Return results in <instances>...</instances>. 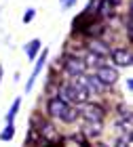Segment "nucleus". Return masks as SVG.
<instances>
[{"label": "nucleus", "mask_w": 133, "mask_h": 147, "mask_svg": "<svg viewBox=\"0 0 133 147\" xmlns=\"http://www.w3.org/2000/svg\"><path fill=\"white\" fill-rule=\"evenodd\" d=\"M46 113H49L53 120H59V122H63V124H74L76 120H78L76 105L65 103L59 97L49 99V103H46Z\"/></svg>", "instance_id": "nucleus-1"}, {"label": "nucleus", "mask_w": 133, "mask_h": 147, "mask_svg": "<svg viewBox=\"0 0 133 147\" xmlns=\"http://www.w3.org/2000/svg\"><path fill=\"white\" fill-rule=\"evenodd\" d=\"M76 111H78V118H83V120H95V122H104V118H106V109L102 107V105L93 103V101L76 103Z\"/></svg>", "instance_id": "nucleus-2"}, {"label": "nucleus", "mask_w": 133, "mask_h": 147, "mask_svg": "<svg viewBox=\"0 0 133 147\" xmlns=\"http://www.w3.org/2000/svg\"><path fill=\"white\" fill-rule=\"evenodd\" d=\"M74 82L80 86V88L87 90L91 97H93V95H102V92L108 90V88H106V86H104V84L95 78V74H83V76L74 78Z\"/></svg>", "instance_id": "nucleus-3"}, {"label": "nucleus", "mask_w": 133, "mask_h": 147, "mask_svg": "<svg viewBox=\"0 0 133 147\" xmlns=\"http://www.w3.org/2000/svg\"><path fill=\"white\" fill-rule=\"evenodd\" d=\"M85 71H87V69H85V63H83V59L78 55H68L63 59V74L70 76L72 80L78 78V76H83Z\"/></svg>", "instance_id": "nucleus-4"}, {"label": "nucleus", "mask_w": 133, "mask_h": 147, "mask_svg": "<svg viewBox=\"0 0 133 147\" xmlns=\"http://www.w3.org/2000/svg\"><path fill=\"white\" fill-rule=\"evenodd\" d=\"M95 78L106 86V88H112V86L118 82V69L106 63V65H102L99 69H95Z\"/></svg>", "instance_id": "nucleus-5"}, {"label": "nucleus", "mask_w": 133, "mask_h": 147, "mask_svg": "<svg viewBox=\"0 0 133 147\" xmlns=\"http://www.w3.org/2000/svg\"><path fill=\"white\" fill-rule=\"evenodd\" d=\"M112 59V63H114V67H129L131 65V51L129 49H123V46H118V49H112L110 51V55Z\"/></svg>", "instance_id": "nucleus-6"}, {"label": "nucleus", "mask_w": 133, "mask_h": 147, "mask_svg": "<svg viewBox=\"0 0 133 147\" xmlns=\"http://www.w3.org/2000/svg\"><path fill=\"white\" fill-rule=\"evenodd\" d=\"M46 59H49V51H40V55H38V61H36V65H34V69H32V76H30V80H28V84H25V90H32V86H34V82L38 80V76L42 74V69H44V63H46Z\"/></svg>", "instance_id": "nucleus-7"}, {"label": "nucleus", "mask_w": 133, "mask_h": 147, "mask_svg": "<svg viewBox=\"0 0 133 147\" xmlns=\"http://www.w3.org/2000/svg\"><path fill=\"white\" fill-rule=\"evenodd\" d=\"M87 51L108 59V55H110L112 49L108 46V42H106V40H102V38H89V40H87Z\"/></svg>", "instance_id": "nucleus-8"}, {"label": "nucleus", "mask_w": 133, "mask_h": 147, "mask_svg": "<svg viewBox=\"0 0 133 147\" xmlns=\"http://www.w3.org/2000/svg\"><path fill=\"white\" fill-rule=\"evenodd\" d=\"M104 132V122H95V120H85L83 122V137L85 139H95Z\"/></svg>", "instance_id": "nucleus-9"}, {"label": "nucleus", "mask_w": 133, "mask_h": 147, "mask_svg": "<svg viewBox=\"0 0 133 147\" xmlns=\"http://www.w3.org/2000/svg\"><path fill=\"white\" fill-rule=\"evenodd\" d=\"M80 59H83V63H85V69H99L102 65L108 63V59H106V57H99V55H95V53H89V51L85 53Z\"/></svg>", "instance_id": "nucleus-10"}, {"label": "nucleus", "mask_w": 133, "mask_h": 147, "mask_svg": "<svg viewBox=\"0 0 133 147\" xmlns=\"http://www.w3.org/2000/svg\"><path fill=\"white\" fill-rule=\"evenodd\" d=\"M23 51H25V55H28V59H30V61H36L38 53L42 51V42H40L38 38H34V40H30V42L23 46Z\"/></svg>", "instance_id": "nucleus-11"}, {"label": "nucleus", "mask_w": 133, "mask_h": 147, "mask_svg": "<svg viewBox=\"0 0 133 147\" xmlns=\"http://www.w3.org/2000/svg\"><path fill=\"white\" fill-rule=\"evenodd\" d=\"M19 105H21V97H15L11 109L6 111V124H13V122H15V116H17V111H19Z\"/></svg>", "instance_id": "nucleus-12"}, {"label": "nucleus", "mask_w": 133, "mask_h": 147, "mask_svg": "<svg viewBox=\"0 0 133 147\" xmlns=\"http://www.w3.org/2000/svg\"><path fill=\"white\" fill-rule=\"evenodd\" d=\"M15 137V124H4V130L0 132V141H11Z\"/></svg>", "instance_id": "nucleus-13"}, {"label": "nucleus", "mask_w": 133, "mask_h": 147, "mask_svg": "<svg viewBox=\"0 0 133 147\" xmlns=\"http://www.w3.org/2000/svg\"><path fill=\"white\" fill-rule=\"evenodd\" d=\"M110 147H131V137H116Z\"/></svg>", "instance_id": "nucleus-14"}, {"label": "nucleus", "mask_w": 133, "mask_h": 147, "mask_svg": "<svg viewBox=\"0 0 133 147\" xmlns=\"http://www.w3.org/2000/svg\"><path fill=\"white\" fill-rule=\"evenodd\" d=\"M34 17H36V9H28V11H25V15H23V23H30Z\"/></svg>", "instance_id": "nucleus-15"}, {"label": "nucleus", "mask_w": 133, "mask_h": 147, "mask_svg": "<svg viewBox=\"0 0 133 147\" xmlns=\"http://www.w3.org/2000/svg\"><path fill=\"white\" fill-rule=\"evenodd\" d=\"M76 4V0H61V9L65 11V9H70V6H74Z\"/></svg>", "instance_id": "nucleus-16"}, {"label": "nucleus", "mask_w": 133, "mask_h": 147, "mask_svg": "<svg viewBox=\"0 0 133 147\" xmlns=\"http://www.w3.org/2000/svg\"><path fill=\"white\" fill-rule=\"evenodd\" d=\"M95 147H110V145H106V143H97Z\"/></svg>", "instance_id": "nucleus-17"}, {"label": "nucleus", "mask_w": 133, "mask_h": 147, "mask_svg": "<svg viewBox=\"0 0 133 147\" xmlns=\"http://www.w3.org/2000/svg\"><path fill=\"white\" fill-rule=\"evenodd\" d=\"M0 80H2V65H0Z\"/></svg>", "instance_id": "nucleus-18"}]
</instances>
